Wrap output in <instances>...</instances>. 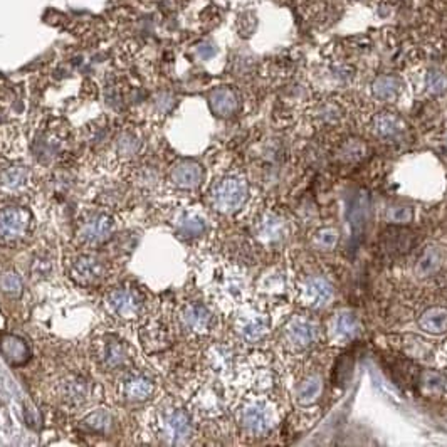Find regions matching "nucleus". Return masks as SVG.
Wrapping results in <instances>:
<instances>
[{"instance_id": "f257e3e1", "label": "nucleus", "mask_w": 447, "mask_h": 447, "mask_svg": "<svg viewBox=\"0 0 447 447\" xmlns=\"http://www.w3.org/2000/svg\"><path fill=\"white\" fill-rule=\"evenodd\" d=\"M249 194V187L242 178L229 177L220 180L212 190V202L219 212L231 214L242 207Z\"/></svg>"}, {"instance_id": "f03ea898", "label": "nucleus", "mask_w": 447, "mask_h": 447, "mask_svg": "<svg viewBox=\"0 0 447 447\" xmlns=\"http://www.w3.org/2000/svg\"><path fill=\"white\" fill-rule=\"evenodd\" d=\"M31 214L22 207H6L0 211V237L19 239L27 232Z\"/></svg>"}, {"instance_id": "7ed1b4c3", "label": "nucleus", "mask_w": 447, "mask_h": 447, "mask_svg": "<svg viewBox=\"0 0 447 447\" xmlns=\"http://www.w3.org/2000/svg\"><path fill=\"white\" fill-rule=\"evenodd\" d=\"M108 304L111 311L120 318H136L141 310V299L136 292L129 290H115L108 296Z\"/></svg>"}, {"instance_id": "20e7f679", "label": "nucleus", "mask_w": 447, "mask_h": 447, "mask_svg": "<svg viewBox=\"0 0 447 447\" xmlns=\"http://www.w3.org/2000/svg\"><path fill=\"white\" fill-rule=\"evenodd\" d=\"M71 276L74 278V281L83 284V286H91L104 276V264L98 257L81 256L74 261Z\"/></svg>"}, {"instance_id": "39448f33", "label": "nucleus", "mask_w": 447, "mask_h": 447, "mask_svg": "<svg viewBox=\"0 0 447 447\" xmlns=\"http://www.w3.org/2000/svg\"><path fill=\"white\" fill-rule=\"evenodd\" d=\"M170 178H172V182L177 187H180V189H195V187H199L200 182H202L204 170L197 162L185 160L173 166Z\"/></svg>"}, {"instance_id": "423d86ee", "label": "nucleus", "mask_w": 447, "mask_h": 447, "mask_svg": "<svg viewBox=\"0 0 447 447\" xmlns=\"http://www.w3.org/2000/svg\"><path fill=\"white\" fill-rule=\"evenodd\" d=\"M208 104L211 110L220 118H229L234 113L239 110V98L234 93L231 87H217L208 96Z\"/></svg>"}, {"instance_id": "0eeeda50", "label": "nucleus", "mask_w": 447, "mask_h": 447, "mask_svg": "<svg viewBox=\"0 0 447 447\" xmlns=\"http://www.w3.org/2000/svg\"><path fill=\"white\" fill-rule=\"evenodd\" d=\"M0 352L10 365H24L31 358V350L26 341L15 335H3L0 338Z\"/></svg>"}, {"instance_id": "6e6552de", "label": "nucleus", "mask_w": 447, "mask_h": 447, "mask_svg": "<svg viewBox=\"0 0 447 447\" xmlns=\"http://www.w3.org/2000/svg\"><path fill=\"white\" fill-rule=\"evenodd\" d=\"M113 219L110 215H98L94 219H91L85 227H83V239L90 244H99V242H104L106 239H110L113 234Z\"/></svg>"}, {"instance_id": "1a4fd4ad", "label": "nucleus", "mask_w": 447, "mask_h": 447, "mask_svg": "<svg viewBox=\"0 0 447 447\" xmlns=\"http://www.w3.org/2000/svg\"><path fill=\"white\" fill-rule=\"evenodd\" d=\"M242 422H244V427L253 434H262L273 424V416H271L269 409H266L264 405H250L242 413Z\"/></svg>"}, {"instance_id": "9d476101", "label": "nucleus", "mask_w": 447, "mask_h": 447, "mask_svg": "<svg viewBox=\"0 0 447 447\" xmlns=\"http://www.w3.org/2000/svg\"><path fill=\"white\" fill-rule=\"evenodd\" d=\"M164 432L165 437L170 439V442L173 444H178L183 439H187L190 436V419L185 412L177 411L173 413H170L165 419L164 424Z\"/></svg>"}, {"instance_id": "9b49d317", "label": "nucleus", "mask_w": 447, "mask_h": 447, "mask_svg": "<svg viewBox=\"0 0 447 447\" xmlns=\"http://www.w3.org/2000/svg\"><path fill=\"white\" fill-rule=\"evenodd\" d=\"M441 266H442L441 249L436 248V246H429V248L422 250V254L419 256V259H417L413 271H416L417 278H429V276L436 274L437 271L441 269Z\"/></svg>"}, {"instance_id": "f8f14e48", "label": "nucleus", "mask_w": 447, "mask_h": 447, "mask_svg": "<svg viewBox=\"0 0 447 447\" xmlns=\"http://www.w3.org/2000/svg\"><path fill=\"white\" fill-rule=\"evenodd\" d=\"M286 335L295 345L308 346L316 338V327L304 318H295L288 325Z\"/></svg>"}, {"instance_id": "ddd939ff", "label": "nucleus", "mask_w": 447, "mask_h": 447, "mask_svg": "<svg viewBox=\"0 0 447 447\" xmlns=\"http://www.w3.org/2000/svg\"><path fill=\"white\" fill-rule=\"evenodd\" d=\"M420 328L430 335H442L447 332V310L446 308H429L422 313L419 320Z\"/></svg>"}, {"instance_id": "4468645a", "label": "nucleus", "mask_w": 447, "mask_h": 447, "mask_svg": "<svg viewBox=\"0 0 447 447\" xmlns=\"http://www.w3.org/2000/svg\"><path fill=\"white\" fill-rule=\"evenodd\" d=\"M333 288L328 281H325L323 278H313L306 284V296L308 301L313 306H325L333 299Z\"/></svg>"}, {"instance_id": "2eb2a0df", "label": "nucleus", "mask_w": 447, "mask_h": 447, "mask_svg": "<svg viewBox=\"0 0 447 447\" xmlns=\"http://www.w3.org/2000/svg\"><path fill=\"white\" fill-rule=\"evenodd\" d=\"M400 90H402V83L399 78L388 76V74H382L374 81L371 85V93L375 98L382 99V101H390L399 96Z\"/></svg>"}, {"instance_id": "dca6fc26", "label": "nucleus", "mask_w": 447, "mask_h": 447, "mask_svg": "<svg viewBox=\"0 0 447 447\" xmlns=\"http://www.w3.org/2000/svg\"><path fill=\"white\" fill-rule=\"evenodd\" d=\"M358 332V320L352 313H341L333 321V336L336 340H352Z\"/></svg>"}, {"instance_id": "f3484780", "label": "nucleus", "mask_w": 447, "mask_h": 447, "mask_svg": "<svg viewBox=\"0 0 447 447\" xmlns=\"http://www.w3.org/2000/svg\"><path fill=\"white\" fill-rule=\"evenodd\" d=\"M183 323L190 329H194V332H204L211 325V313L204 306H200V304H194V306H189L183 313Z\"/></svg>"}, {"instance_id": "a211bd4d", "label": "nucleus", "mask_w": 447, "mask_h": 447, "mask_svg": "<svg viewBox=\"0 0 447 447\" xmlns=\"http://www.w3.org/2000/svg\"><path fill=\"white\" fill-rule=\"evenodd\" d=\"M155 390L153 387L152 380L145 378V377H133L129 378L125 385V395L128 397L129 400H146L150 399Z\"/></svg>"}, {"instance_id": "6ab92c4d", "label": "nucleus", "mask_w": 447, "mask_h": 447, "mask_svg": "<svg viewBox=\"0 0 447 447\" xmlns=\"http://www.w3.org/2000/svg\"><path fill=\"white\" fill-rule=\"evenodd\" d=\"M27 177V169H24V166H12V169H7L6 172L0 173V185L6 190H19L26 185Z\"/></svg>"}, {"instance_id": "aec40b11", "label": "nucleus", "mask_w": 447, "mask_h": 447, "mask_svg": "<svg viewBox=\"0 0 447 447\" xmlns=\"http://www.w3.org/2000/svg\"><path fill=\"white\" fill-rule=\"evenodd\" d=\"M375 132H377V135L380 136H395L397 133H400V129H402V123H400V120L397 118V116L390 115V113H383V115H378L377 118H375Z\"/></svg>"}, {"instance_id": "412c9836", "label": "nucleus", "mask_w": 447, "mask_h": 447, "mask_svg": "<svg viewBox=\"0 0 447 447\" xmlns=\"http://www.w3.org/2000/svg\"><path fill=\"white\" fill-rule=\"evenodd\" d=\"M241 335L249 341H256L259 338L264 336V333L267 332V323L262 316H253V318H248L242 321L241 325Z\"/></svg>"}, {"instance_id": "4be33fe9", "label": "nucleus", "mask_w": 447, "mask_h": 447, "mask_svg": "<svg viewBox=\"0 0 447 447\" xmlns=\"http://www.w3.org/2000/svg\"><path fill=\"white\" fill-rule=\"evenodd\" d=\"M321 394V378L320 377H310L306 378L298 388V402L299 404H311L318 399Z\"/></svg>"}, {"instance_id": "5701e85b", "label": "nucleus", "mask_w": 447, "mask_h": 447, "mask_svg": "<svg viewBox=\"0 0 447 447\" xmlns=\"http://www.w3.org/2000/svg\"><path fill=\"white\" fill-rule=\"evenodd\" d=\"M425 85H427L429 93L432 94H442L447 91V74L439 69H432L427 73L425 78Z\"/></svg>"}, {"instance_id": "b1692460", "label": "nucleus", "mask_w": 447, "mask_h": 447, "mask_svg": "<svg viewBox=\"0 0 447 447\" xmlns=\"http://www.w3.org/2000/svg\"><path fill=\"white\" fill-rule=\"evenodd\" d=\"M104 360L110 367H120L127 362V352H125L123 345L120 341H110L106 345V355H104Z\"/></svg>"}, {"instance_id": "393cba45", "label": "nucleus", "mask_w": 447, "mask_h": 447, "mask_svg": "<svg viewBox=\"0 0 447 447\" xmlns=\"http://www.w3.org/2000/svg\"><path fill=\"white\" fill-rule=\"evenodd\" d=\"M259 232H261L262 237H267V239H279L284 234V224L276 217H267L266 220H262L261 227H259Z\"/></svg>"}, {"instance_id": "a878e982", "label": "nucleus", "mask_w": 447, "mask_h": 447, "mask_svg": "<svg viewBox=\"0 0 447 447\" xmlns=\"http://www.w3.org/2000/svg\"><path fill=\"white\" fill-rule=\"evenodd\" d=\"M0 290L7 295L17 296L20 291H22V283H20V278L14 273H6L0 276Z\"/></svg>"}, {"instance_id": "bb28decb", "label": "nucleus", "mask_w": 447, "mask_h": 447, "mask_svg": "<svg viewBox=\"0 0 447 447\" xmlns=\"http://www.w3.org/2000/svg\"><path fill=\"white\" fill-rule=\"evenodd\" d=\"M413 212L411 207L407 206H395V207H390L387 211V219L390 220V222H395V224H405L409 222V220L412 219Z\"/></svg>"}, {"instance_id": "cd10ccee", "label": "nucleus", "mask_w": 447, "mask_h": 447, "mask_svg": "<svg viewBox=\"0 0 447 447\" xmlns=\"http://www.w3.org/2000/svg\"><path fill=\"white\" fill-rule=\"evenodd\" d=\"M336 241H338V232L335 231V229H323V231H320L315 237V244L318 246L320 249L335 248Z\"/></svg>"}, {"instance_id": "c85d7f7f", "label": "nucleus", "mask_w": 447, "mask_h": 447, "mask_svg": "<svg viewBox=\"0 0 447 447\" xmlns=\"http://www.w3.org/2000/svg\"><path fill=\"white\" fill-rule=\"evenodd\" d=\"M204 229H206V224H204L202 219H199V217H189V219H185L180 225V232L183 234V236H199V234L204 232Z\"/></svg>"}, {"instance_id": "c756f323", "label": "nucleus", "mask_w": 447, "mask_h": 447, "mask_svg": "<svg viewBox=\"0 0 447 447\" xmlns=\"http://www.w3.org/2000/svg\"><path fill=\"white\" fill-rule=\"evenodd\" d=\"M143 333H146V336L143 335V345H145V348H148V345L150 343H158V341H160L162 345H166L165 343V332L164 329H162L160 327H155V328H146L145 327V332Z\"/></svg>"}, {"instance_id": "7c9ffc66", "label": "nucleus", "mask_w": 447, "mask_h": 447, "mask_svg": "<svg viewBox=\"0 0 447 447\" xmlns=\"http://www.w3.org/2000/svg\"><path fill=\"white\" fill-rule=\"evenodd\" d=\"M108 420H110V417L106 416L104 412H96L93 413V416H90L86 419V424L90 425L93 430H104L108 427Z\"/></svg>"}, {"instance_id": "2f4dec72", "label": "nucleus", "mask_w": 447, "mask_h": 447, "mask_svg": "<svg viewBox=\"0 0 447 447\" xmlns=\"http://www.w3.org/2000/svg\"><path fill=\"white\" fill-rule=\"evenodd\" d=\"M197 52H199V56L202 57V59H211V57L215 54V45L206 43V44L200 45V48L197 49Z\"/></svg>"}]
</instances>
